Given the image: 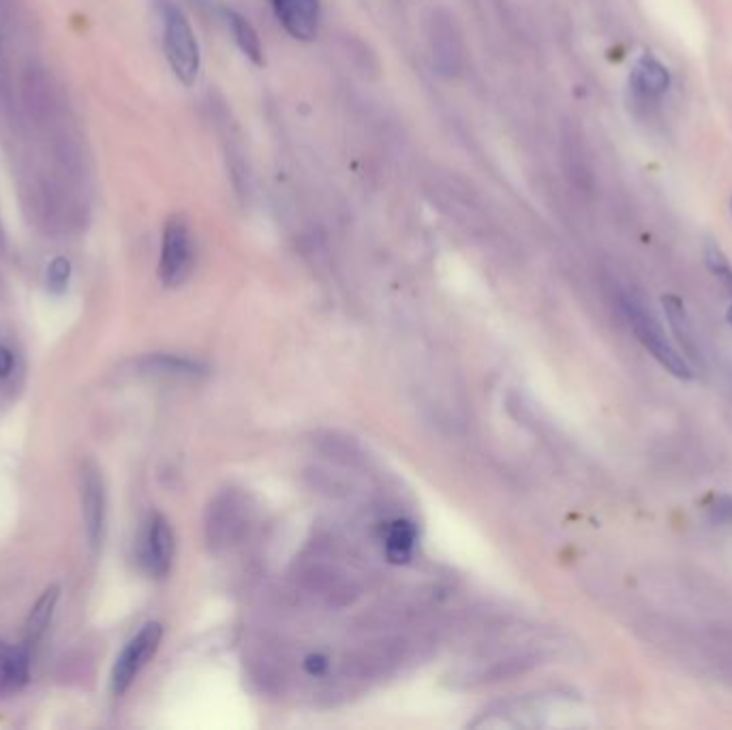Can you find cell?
<instances>
[{
	"label": "cell",
	"mask_w": 732,
	"mask_h": 730,
	"mask_svg": "<svg viewBox=\"0 0 732 730\" xmlns=\"http://www.w3.org/2000/svg\"><path fill=\"white\" fill-rule=\"evenodd\" d=\"M56 602H58V587H50L43 591V596L39 598L33 611H30V617L26 621V651L28 653H30V649L39 645L45 630H48Z\"/></svg>",
	"instance_id": "4fadbf2b"
},
{
	"label": "cell",
	"mask_w": 732,
	"mask_h": 730,
	"mask_svg": "<svg viewBox=\"0 0 732 730\" xmlns=\"http://www.w3.org/2000/svg\"><path fill=\"white\" fill-rule=\"evenodd\" d=\"M163 43L165 56L170 60V67L176 73V78L182 84L191 86L197 80V75H200V45H197L187 15L174 5L163 7Z\"/></svg>",
	"instance_id": "6da1fadb"
},
{
	"label": "cell",
	"mask_w": 732,
	"mask_h": 730,
	"mask_svg": "<svg viewBox=\"0 0 732 730\" xmlns=\"http://www.w3.org/2000/svg\"><path fill=\"white\" fill-rule=\"evenodd\" d=\"M664 311L668 317V324L673 328V332L679 337V341L683 343L685 352H690V356H696V339H694V330L688 319V313H685L683 302L677 296H664L662 298Z\"/></svg>",
	"instance_id": "5bb4252c"
},
{
	"label": "cell",
	"mask_w": 732,
	"mask_h": 730,
	"mask_svg": "<svg viewBox=\"0 0 732 730\" xmlns=\"http://www.w3.org/2000/svg\"><path fill=\"white\" fill-rule=\"evenodd\" d=\"M418 531L416 525L405 519L392 521L384 531V551L392 564H405L416 551Z\"/></svg>",
	"instance_id": "8fae6325"
},
{
	"label": "cell",
	"mask_w": 732,
	"mask_h": 730,
	"mask_svg": "<svg viewBox=\"0 0 732 730\" xmlns=\"http://www.w3.org/2000/svg\"><path fill=\"white\" fill-rule=\"evenodd\" d=\"M304 668H307L309 675H324L328 662L322 656H309L307 660H304Z\"/></svg>",
	"instance_id": "d6986e66"
},
{
	"label": "cell",
	"mask_w": 732,
	"mask_h": 730,
	"mask_svg": "<svg viewBox=\"0 0 732 730\" xmlns=\"http://www.w3.org/2000/svg\"><path fill=\"white\" fill-rule=\"evenodd\" d=\"M71 279V262L67 257H56L48 268V287L54 294H63Z\"/></svg>",
	"instance_id": "2e32d148"
},
{
	"label": "cell",
	"mask_w": 732,
	"mask_h": 730,
	"mask_svg": "<svg viewBox=\"0 0 732 730\" xmlns=\"http://www.w3.org/2000/svg\"><path fill=\"white\" fill-rule=\"evenodd\" d=\"M146 371L176 375V377H193V375L202 373V367L193 360L178 358V356H152L146 360Z\"/></svg>",
	"instance_id": "9a60e30c"
},
{
	"label": "cell",
	"mask_w": 732,
	"mask_h": 730,
	"mask_svg": "<svg viewBox=\"0 0 732 730\" xmlns=\"http://www.w3.org/2000/svg\"><path fill=\"white\" fill-rule=\"evenodd\" d=\"M163 638V628L159 623H146V626L137 632L127 647L122 649L118 656L114 671H112V690L116 696H122L135 681V677L142 673V668L155 656Z\"/></svg>",
	"instance_id": "277c9868"
},
{
	"label": "cell",
	"mask_w": 732,
	"mask_h": 730,
	"mask_svg": "<svg viewBox=\"0 0 732 730\" xmlns=\"http://www.w3.org/2000/svg\"><path fill=\"white\" fill-rule=\"evenodd\" d=\"M174 551H176V540L170 523H167L161 514H155L148 521L142 542V561L146 570L152 576H157V579H163L174 564Z\"/></svg>",
	"instance_id": "8992f818"
},
{
	"label": "cell",
	"mask_w": 732,
	"mask_h": 730,
	"mask_svg": "<svg viewBox=\"0 0 732 730\" xmlns=\"http://www.w3.org/2000/svg\"><path fill=\"white\" fill-rule=\"evenodd\" d=\"M11 371H13V354H11V349L5 347V345H0V379L9 377Z\"/></svg>",
	"instance_id": "ac0fdd59"
},
{
	"label": "cell",
	"mask_w": 732,
	"mask_h": 730,
	"mask_svg": "<svg viewBox=\"0 0 732 730\" xmlns=\"http://www.w3.org/2000/svg\"><path fill=\"white\" fill-rule=\"evenodd\" d=\"M623 311L636 334V339L643 343L647 352L658 360L670 375H675L679 379L694 377V371L690 367L688 358H685L679 349L668 341L662 326L655 322L653 315H649L636 300H630V298L623 300Z\"/></svg>",
	"instance_id": "7a4b0ae2"
},
{
	"label": "cell",
	"mask_w": 732,
	"mask_h": 730,
	"mask_svg": "<svg viewBox=\"0 0 732 730\" xmlns=\"http://www.w3.org/2000/svg\"><path fill=\"white\" fill-rule=\"evenodd\" d=\"M715 519L718 521H732V499H722L715 506Z\"/></svg>",
	"instance_id": "ffe728a7"
},
{
	"label": "cell",
	"mask_w": 732,
	"mask_h": 730,
	"mask_svg": "<svg viewBox=\"0 0 732 730\" xmlns=\"http://www.w3.org/2000/svg\"><path fill=\"white\" fill-rule=\"evenodd\" d=\"M193 264H195V247L191 227L185 217L174 215L165 223L163 230L159 277L167 287H178L189 279Z\"/></svg>",
	"instance_id": "3957f363"
},
{
	"label": "cell",
	"mask_w": 732,
	"mask_h": 730,
	"mask_svg": "<svg viewBox=\"0 0 732 730\" xmlns=\"http://www.w3.org/2000/svg\"><path fill=\"white\" fill-rule=\"evenodd\" d=\"M274 15L289 35L298 41H313L322 22L319 0H270Z\"/></svg>",
	"instance_id": "52a82bcc"
},
{
	"label": "cell",
	"mask_w": 732,
	"mask_h": 730,
	"mask_svg": "<svg viewBox=\"0 0 732 730\" xmlns=\"http://www.w3.org/2000/svg\"><path fill=\"white\" fill-rule=\"evenodd\" d=\"M632 86L636 88L638 95L660 97L670 86V73L658 58L645 54L638 58V63L634 67Z\"/></svg>",
	"instance_id": "30bf717a"
},
{
	"label": "cell",
	"mask_w": 732,
	"mask_h": 730,
	"mask_svg": "<svg viewBox=\"0 0 732 730\" xmlns=\"http://www.w3.org/2000/svg\"><path fill=\"white\" fill-rule=\"evenodd\" d=\"M707 264H709L713 275L720 277L732 290V268H730L728 260L724 257V253L720 251V247H715V245L707 247Z\"/></svg>",
	"instance_id": "e0dca14e"
},
{
	"label": "cell",
	"mask_w": 732,
	"mask_h": 730,
	"mask_svg": "<svg viewBox=\"0 0 732 730\" xmlns=\"http://www.w3.org/2000/svg\"><path fill=\"white\" fill-rule=\"evenodd\" d=\"M80 499H82V519L88 544L97 549L103 540L105 527V491L103 478L93 463H86L80 474Z\"/></svg>",
	"instance_id": "5b68a950"
},
{
	"label": "cell",
	"mask_w": 732,
	"mask_h": 730,
	"mask_svg": "<svg viewBox=\"0 0 732 730\" xmlns=\"http://www.w3.org/2000/svg\"><path fill=\"white\" fill-rule=\"evenodd\" d=\"M30 673V653L0 643V696L15 694L24 688Z\"/></svg>",
	"instance_id": "9c48e42d"
},
{
	"label": "cell",
	"mask_w": 732,
	"mask_h": 730,
	"mask_svg": "<svg viewBox=\"0 0 732 730\" xmlns=\"http://www.w3.org/2000/svg\"><path fill=\"white\" fill-rule=\"evenodd\" d=\"M223 18L232 30L234 41L240 48V52L247 56L253 65L262 67L264 65V48H262V41H259V35H257V30L253 28V24L234 9H223Z\"/></svg>",
	"instance_id": "7c38bea8"
},
{
	"label": "cell",
	"mask_w": 732,
	"mask_h": 730,
	"mask_svg": "<svg viewBox=\"0 0 732 730\" xmlns=\"http://www.w3.org/2000/svg\"><path fill=\"white\" fill-rule=\"evenodd\" d=\"M244 504L236 495L219 497L210 506L208 516V538L210 542H230L244 529Z\"/></svg>",
	"instance_id": "ba28073f"
},
{
	"label": "cell",
	"mask_w": 732,
	"mask_h": 730,
	"mask_svg": "<svg viewBox=\"0 0 732 730\" xmlns=\"http://www.w3.org/2000/svg\"><path fill=\"white\" fill-rule=\"evenodd\" d=\"M728 322H730V324H732V307H730V309H728Z\"/></svg>",
	"instance_id": "44dd1931"
}]
</instances>
